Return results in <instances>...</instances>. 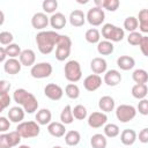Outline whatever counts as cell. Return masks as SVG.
I'll return each mask as SVG.
<instances>
[{
  "label": "cell",
  "instance_id": "cell-1",
  "mask_svg": "<svg viewBox=\"0 0 148 148\" xmlns=\"http://www.w3.org/2000/svg\"><path fill=\"white\" fill-rule=\"evenodd\" d=\"M60 34L54 30H43L36 35V44L42 54H50L57 47Z\"/></svg>",
  "mask_w": 148,
  "mask_h": 148
},
{
  "label": "cell",
  "instance_id": "cell-2",
  "mask_svg": "<svg viewBox=\"0 0 148 148\" xmlns=\"http://www.w3.org/2000/svg\"><path fill=\"white\" fill-rule=\"evenodd\" d=\"M13 99L17 105L22 106L27 113H34L38 109V101L35 95L23 88H18L13 92Z\"/></svg>",
  "mask_w": 148,
  "mask_h": 148
},
{
  "label": "cell",
  "instance_id": "cell-3",
  "mask_svg": "<svg viewBox=\"0 0 148 148\" xmlns=\"http://www.w3.org/2000/svg\"><path fill=\"white\" fill-rule=\"evenodd\" d=\"M16 131L20 133V135L23 139H31L36 138L40 133V125L37 121L29 120V121H22L17 124Z\"/></svg>",
  "mask_w": 148,
  "mask_h": 148
},
{
  "label": "cell",
  "instance_id": "cell-4",
  "mask_svg": "<svg viewBox=\"0 0 148 148\" xmlns=\"http://www.w3.org/2000/svg\"><path fill=\"white\" fill-rule=\"evenodd\" d=\"M102 36L105 40H110L112 43L121 42L125 37V30L112 24V23H105L102 27Z\"/></svg>",
  "mask_w": 148,
  "mask_h": 148
},
{
  "label": "cell",
  "instance_id": "cell-5",
  "mask_svg": "<svg viewBox=\"0 0 148 148\" xmlns=\"http://www.w3.org/2000/svg\"><path fill=\"white\" fill-rule=\"evenodd\" d=\"M71 50H72V39L67 35H60L56 47V59L58 61L66 60L71 54Z\"/></svg>",
  "mask_w": 148,
  "mask_h": 148
},
{
  "label": "cell",
  "instance_id": "cell-6",
  "mask_svg": "<svg viewBox=\"0 0 148 148\" xmlns=\"http://www.w3.org/2000/svg\"><path fill=\"white\" fill-rule=\"evenodd\" d=\"M64 73H65V77L67 81H69L71 83H75L77 81L81 80L82 77V69H81V65L77 60H68L65 64L64 67Z\"/></svg>",
  "mask_w": 148,
  "mask_h": 148
},
{
  "label": "cell",
  "instance_id": "cell-7",
  "mask_svg": "<svg viewBox=\"0 0 148 148\" xmlns=\"http://www.w3.org/2000/svg\"><path fill=\"white\" fill-rule=\"evenodd\" d=\"M136 109L131 104H120L116 108V117L120 123H128L136 116Z\"/></svg>",
  "mask_w": 148,
  "mask_h": 148
},
{
  "label": "cell",
  "instance_id": "cell-8",
  "mask_svg": "<svg viewBox=\"0 0 148 148\" xmlns=\"http://www.w3.org/2000/svg\"><path fill=\"white\" fill-rule=\"evenodd\" d=\"M52 65L50 62L43 61L37 62L30 68V74L34 79H46L52 74Z\"/></svg>",
  "mask_w": 148,
  "mask_h": 148
},
{
  "label": "cell",
  "instance_id": "cell-9",
  "mask_svg": "<svg viewBox=\"0 0 148 148\" xmlns=\"http://www.w3.org/2000/svg\"><path fill=\"white\" fill-rule=\"evenodd\" d=\"M22 136L20 133L15 130L8 133H1L0 134V148H13L16 146H20Z\"/></svg>",
  "mask_w": 148,
  "mask_h": 148
},
{
  "label": "cell",
  "instance_id": "cell-10",
  "mask_svg": "<svg viewBox=\"0 0 148 148\" xmlns=\"http://www.w3.org/2000/svg\"><path fill=\"white\" fill-rule=\"evenodd\" d=\"M86 17H87V22L90 25L98 27V25H101L104 22V20H105V13H104V9L103 8H99V7H95L94 6V7H91L88 10Z\"/></svg>",
  "mask_w": 148,
  "mask_h": 148
},
{
  "label": "cell",
  "instance_id": "cell-11",
  "mask_svg": "<svg viewBox=\"0 0 148 148\" xmlns=\"http://www.w3.org/2000/svg\"><path fill=\"white\" fill-rule=\"evenodd\" d=\"M88 125L91 128H99L102 126H105L108 123V116L106 113L102 111H95L88 116Z\"/></svg>",
  "mask_w": 148,
  "mask_h": 148
},
{
  "label": "cell",
  "instance_id": "cell-12",
  "mask_svg": "<svg viewBox=\"0 0 148 148\" xmlns=\"http://www.w3.org/2000/svg\"><path fill=\"white\" fill-rule=\"evenodd\" d=\"M44 95L51 101H59L64 95V90L59 84L47 83L44 88Z\"/></svg>",
  "mask_w": 148,
  "mask_h": 148
},
{
  "label": "cell",
  "instance_id": "cell-13",
  "mask_svg": "<svg viewBox=\"0 0 148 148\" xmlns=\"http://www.w3.org/2000/svg\"><path fill=\"white\" fill-rule=\"evenodd\" d=\"M50 24V17L45 13H35L31 17V25L36 30L43 31Z\"/></svg>",
  "mask_w": 148,
  "mask_h": 148
},
{
  "label": "cell",
  "instance_id": "cell-14",
  "mask_svg": "<svg viewBox=\"0 0 148 148\" xmlns=\"http://www.w3.org/2000/svg\"><path fill=\"white\" fill-rule=\"evenodd\" d=\"M102 86V77L97 74H90L84 77L83 87L87 91H95Z\"/></svg>",
  "mask_w": 148,
  "mask_h": 148
},
{
  "label": "cell",
  "instance_id": "cell-15",
  "mask_svg": "<svg viewBox=\"0 0 148 148\" xmlns=\"http://www.w3.org/2000/svg\"><path fill=\"white\" fill-rule=\"evenodd\" d=\"M121 79L123 77H121V74H120L119 71H117V69H109V71L105 72L103 81L109 87H116V86H118L121 82Z\"/></svg>",
  "mask_w": 148,
  "mask_h": 148
},
{
  "label": "cell",
  "instance_id": "cell-16",
  "mask_svg": "<svg viewBox=\"0 0 148 148\" xmlns=\"http://www.w3.org/2000/svg\"><path fill=\"white\" fill-rule=\"evenodd\" d=\"M90 69L92 71L94 74H97V75L105 74V72L108 71V62L102 57L92 58L90 61Z\"/></svg>",
  "mask_w": 148,
  "mask_h": 148
},
{
  "label": "cell",
  "instance_id": "cell-17",
  "mask_svg": "<svg viewBox=\"0 0 148 148\" xmlns=\"http://www.w3.org/2000/svg\"><path fill=\"white\" fill-rule=\"evenodd\" d=\"M22 64L16 58H8L3 64V71L9 75H16L21 72Z\"/></svg>",
  "mask_w": 148,
  "mask_h": 148
},
{
  "label": "cell",
  "instance_id": "cell-18",
  "mask_svg": "<svg viewBox=\"0 0 148 148\" xmlns=\"http://www.w3.org/2000/svg\"><path fill=\"white\" fill-rule=\"evenodd\" d=\"M68 20H69V23H71L72 27L79 28V27H82L86 23L87 17H86V14L81 9H74L73 12H71Z\"/></svg>",
  "mask_w": 148,
  "mask_h": 148
},
{
  "label": "cell",
  "instance_id": "cell-19",
  "mask_svg": "<svg viewBox=\"0 0 148 148\" xmlns=\"http://www.w3.org/2000/svg\"><path fill=\"white\" fill-rule=\"evenodd\" d=\"M18 60L21 61L22 66L32 67L35 65V61H36V53L31 49L22 50V52H21V54L18 57Z\"/></svg>",
  "mask_w": 148,
  "mask_h": 148
},
{
  "label": "cell",
  "instance_id": "cell-20",
  "mask_svg": "<svg viewBox=\"0 0 148 148\" xmlns=\"http://www.w3.org/2000/svg\"><path fill=\"white\" fill-rule=\"evenodd\" d=\"M66 23H67V18L62 13L57 12V13H54L50 16V25L54 29V31L64 29Z\"/></svg>",
  "mask_w": 148,
  "mask_h": 148
},
{
  "label": "cell",
  "instance_id": "cell-21",
  "mask_svg": "<svg viewBox=\"0 0 148 148\" xmlns=\"http://www.w3.org/2000/svg\"><path fill=\"white\" fill-rule=\"evenodd\" d=\"M98 108L102 112L104 113H109L111 111L114 110L116 108V102L113 99V97L109 96V95H105V96H102L98 101Z\"/></svg>",
  "mask_w": 148,
  "mask_h": 148
},
{
  "label": "cell",
  "instance_id": "cell-22",
  "mask_svg": "<svg viewBox=\"0 0 148 148\" xmlns=\"http://www.w3.org/2000/svg\"><path fill=\"white\" fill-rule=\"evenodd\" d=\"M24 114H25V111L20 105L13 106V108H10L8 110V119L12 123H16V124L22 123L23 119H24Z\"/></svg>",
  "mask_w": 148,
  "mask_h": 148
},
{
  "label": "cell",
  "instance_id": "cell-23",
  "mask_svg": "<svg viewBox=\"0 0 148 148\" xmlns=\"http://www.w3.org/2000/svg\"><path fill=\"white\" fill-rule=\"evenodd\" d=\"M47 132L54 138H61L67 133L65 125L59 121H51L47 125Z\"/></svg>",
  "mask_w": 148,
  "mask_h": 148
},
{
  "label": "cell",
  "instance_id": "cell-24",
  "mask_svg": "<svg viewBox=\"0 0 148 148\" xmlns=\"http://www.w3.org/2000/svg\"><path fill=\"white\" fill-rule=\"evenodd\" d=\"M138 139V134L132 128H126L120 133V142L124 146H132Z\"/></svg>",
  "mask_w": 148,
  "mask_h": 148
},
{
  "label": "cell",
  "instance_id": "cell-25",
  "mask_svg": "<svg viewBox=\"0 0 148 148\" xmlns=\"http://www.w3.org/2000/svg\"><path fill=\"white\" fill-rule=\"evenodd\" d=\"M117 66L121 71H130L135 66V60L131 56H120L117 59Z\"/></svg>",
  "mask_w": 148,
  "mask_h": 148
},
{
  "label": "cell",
  "instance_id": "cell-26",
  "mask_svg": "<svg viewBox=\"0 0 148 148\" xmlns=\"http://www.w3.org/2000/svg\"><path fill=\"white\" fill-rule=\"evenodd\" d=\"M36 121L42 126V125H49L52 120V113L49 109H40L37 111L36 116Z\"/></svg>",
  "mask_w": 148,
  "mask_h": 148
},
{
  "label": "cell",
  "instance_id": "cell-27",
  "mask_svg": "<svg viewBox=\"0 0 148 148\" xmlns=\"http://www.w3.org/2000/svg\"><path fill=\"white\" fill-rule=\"evenodd\" d=\"M80 141H81V134L79 131L71 130V131H67V133L65 134V142L69 147L77 146L80 143Z\"/></svg>",
  "mask_w": 148,
  "mask_h": 148
},
{
  "label": "cell",
  "instance_id": "cell-28",
  "mask_svg": "<svg viewBox=\"0 0 148 148\" xmlns=\"http://www.w3.org/2000/svg\"><path fill=\"white\" fill-rule=\"evenodd\" d=\"M131 92H132V96L134 98L141 101V99L146 98V96L148 95V87H147V84H136L135 83L132 87Z\"/></svg>",
  "mask_w": 148,
  "mask_h": 148
},
{
  "label": "cell",
  "instance_id": "cell-29",
  "mask_svg": "<svg viewBox=\"0 0 148 148\" xmlns=\"http://www.w3.org/2000/svg\"><path fill=\"white\" fill-rule=\"evenodd\" d=\"M138 21H139V29L140 32L142 34H148V9H141L138 15Z\"/></svg>",
  "mask_w": 148,
  "mask_h": 148
},
{
  "label": "cell",
  "instance_id": "cell-30",
  "mask_svg": "<svg viewBox=\"0 0 148 148\" xmlns=\"http://www.w3.org/2000/svg\"><path fill=\"white\" fill-rule=\"evenodd\" d=\"M132 79L136 84H146L148 82V72L143 68H138L133 71Z\"/></svg>",
  "mask_w": 148,
  "mask_h": 148
},
{
  "label": "cell",
  "instance_id": "cell-31",
  "mask_svg": "<svg viewBox=\"0 0 148 148\" xmlns=\"http://www.w3.org/2000/svg\"><path fill=\"white\" fill-rule=\"evenodd\" d=\"M90 145L92 148H106L108 140L104 134L96 133L90 138Z\"/></svg>",
  "mask_w": 148,
  "mask_h": 148
},
{
  "label": "cell",
  "instance_id": "cell-32",
  "mask_svg": "<svg viewBox=\"0 0 148 148\" xmlns=\"http://www.w3.org/2000/svg\"><path fill=\"white\" fill-rule=\"evenodd\" d=\"M114 50V46H113V43L110 42V40H101L98 44H97V52L101 54V56H109L113 52Z\"/></svg>",
  "mask_w": 148,
  "mask_h": 148
},
{
  "label": "cell",
  "instance_id": "cell-33",
  "mask_svg": "<svg viewBox=\"0 0 148 148\" xmlns=\"http://www.w3.org/2000/svg\"><path fill=\"white\" fill-rule=\"evenodd\" d=\"M74 121V116H73V108L71 105H66L61 113H60V123L64 125H69Z\"/></svg>",
  "mask_w": 148,
  "mask_h": 148
},
{
  "label": "cell",
  "instance_id": "cell-34",
  "mask_svg": "<svg viewBox=\"0 0 148 148\" xmlns=\"http://www.w3.org/2000/svg\"><path fill=\"white\" fill-rule=\"evenodd\" d=\"M84 38L90 44H98L101 42V32L96 28H90L86 31Z\"/></svg>",
  "mask_w": 148,
  "mask_h": 148
},
{
  "label": "cell",
  "instance_id": "cell-35",
  "mask_svg": "<svg viewBox=\"0 0 148 148\" xmlns=\"http://www.w3.org/2000/svg\"><path fill=\"white\" fill-rule=\"evenodd\" d=\"M124 28L128 32H134L139 28V21L135 16H127L124 21Z\"/></svg>",
  "mask_w": 148,
  "mask_h": 148
},
{
  "label": "cell",
  "instance_id": "cell-36",
  "mask_svg": "<svg viewBox=\"0 0 148 148\" xmlns=\"http://www.w3.org/2000/svg\"><path fill=\"white\" fill-rule=\"evenodd\" d=\"M65 94L71 99H76L80 96V88L75 83H68L65 87Z\"/></svg>",
  "mask_w": 148,
  "mask_h": 148
},
{
  "label": "cell",
  "instance_id": "cell-37",
  "mask_svg": "<svg viewBox=\"0 0 148 148\" xmlns=\"http://www.w3.org/2000/svg\"><path fill=\"white\" fill-rule=\"evenodd\" d=\"M103 134L106 136V138H116L119 135L120 133V130H119V126L116 125V124H106L104 126V130H103Z\"/></svg>",
  "mask_w": 148,
  "mask_h": 148
},
{
  "label": "cell",
  "instance_id": "cell-38",
  "mask_svg": "<svg viewBox=\"0 0 148 148\" xmlns=\"http://www.w3.org/2000/svg\"><path fill=\"white\" fill-rule=\"evenodd\" d=\"M73 116L77 120H84L88 117V111L87 108L82 104H77L73 108Z\"/></svg>",
  "mask_w": 148,
  "mask_h": 148
},
{
  "label": "cell",
  "instance_id": "cell-39",
  "mask_svg": "<svg viewBox=\"0 0 148 148\" xmlns=\"http://www.w3.org/2000/svg\"><path fill=\"white\" fill-rule=\"evenodd\" d=\"M5 50H6L8 58H17V57H20V54L22 52L21 46L18 44H15V43H12V44L5 46Z\"/></svg>",
  "mask_w": 148,
  "mask_h": 148
},
{
  "label": "cell",
  "instance_id": "cell-40",
  "mask_svg": "<svg viewBox=\"0 0 148 148\" xmlns=\"http://www.w3.org/2000/svg\"><path fill=\"white\" fill-rule=\"evenodd\" d=\"M42 7L45 14H54L56 9L58 8V1L57 0H44L42 3Z\"/></svg>",
  "mask_w": 148,
  "mask_h": 148
},
{
  "label": "cell",
  "instance_id": "cell-41",
  "mask_svg": "<svg viewBox=\"0 0 148 148\" xmlns=\"http://www.w3.org/2000/svg\"><path fill=\"white\" fill-rule=\"evenodd\" d=\"M142 37H143V35L141 32H139V31L130 32L128 36H127V42H128V44H131L133 46H138L140 44Z\"/></svg>",
  "mask_w": 148,
  "mask_h": 148
},
{
  "label": "cell",
  "instance_id": "cell-42",
  "mask_svg": "<svg viewBox=\"0 0 148 148\" xmlns=\"http://www.w3.org/2000/svg\"><path fill=\"white\" fill-rule=\"evenodd\" d=\"M120 2L118 0H103V9H106L109 12H116L119 7Z\"/></svg>",
  "mask_w": 148,
  "mask_h": 148
},
{
  "label": "cell",
  "instance_id": "cell-43",
  "mask_svg": "<svg viewBox=\"0 0 148 148\" xmlns=\"http://www.w3.org/2000/svg\"><path fill=\"white\" fill-rule=\"evenodd\" d=\"M13 40H14V36H13L12 32H9V31H1L0 32V43H1V45L7 46V45L12 44Z\"/></svg>",
  "mask_w": 148,
  "mask_h": 148
},
{
  "label": "cell",
  "instance_id": "cell-44",
  "mask_svg": "<svg viewBox=\"0 0 148 148\" xmlns=\"http://www.w3.org/2000/svg\"><path fill=\"white\" fill-rule=\"evenodd\" d=\"M136 111L142 116H148V99L143 98V99L139 101L138 106H136Z\"/></svg>",
  "mask_w": 148,
  "mask_h": 148
},
{
  "label": "cell",
  "instance_id": "cell-45",
  "mask_svg": "<svg viewBox=\"0 0 148 148\" xmlns=\"http://www.w3.org/2000/svg\"><path fill=\"white\" fill-rule=\"evenodd\" d=\"M10 101H12V98H10L8 92H0V104H1V110L2 111L9 106Z\"/></svg>",
  "mask_w": 148,
  "mask_h": 148
},
{
  "label": "cell",
  "instance_id": "cell-46",
  "mask_svg": "<svg viewBox=\"0 0 148 148\" xmlns=\"http://www.w3.org/2000/svg\"><path fill=\"white\" fill-rule=\"evenodd\" d=\"M139 47L142 52V54L145 57H148V36H143L140 44H139Z\"/></svg>",
  "mask_w": 148,
  "mask_h": 148
},
{
  "label": "cell",
  "instance_id": "cell-47",
  "mask_svg": "<svg viewBox=\"0 0 148 148\" xmlns=\"http://www.w3.org/2000/svg\"><path fill=\"white\" fill-rule=\"evenodd\" d=\"M9 127H10V121L6 117L1 116L0 117V132L1 133H6L9 130Z\"/></svg>",
  "mask_w": 148,
  "mask_h": 148
},
{
  "label": "cell",
  "instance_id": "cell-48",
  "mask_svg": "<svg viewBox=\"0 0 148 148\" xmlns=\"http://www.w3.org/2000/svg\"><path fill=\"white\" fill-rule=\"evenodd\" d=\"M138 139L141 143H148V127H145L139 132Z\"/></svg>",
  "mask_w": 148,
  "mask_h": 148
},
{
  "label": "cell",
  "instance_id": "cell-49",
  "mask_svg": "<svg viewBox=\"0 0 148 148\" xmlns=\"http://www.w3.org/2000/svg\"><path fill=\"white\" fill-rule=\"evenodd\" d=\"M10 89V83L6 80L0 81V92H9Z\"/></svg>",
  "mask_w": 148,
  "mask_h": 148
},
{
  "label": "cell",
  "instance_id": "cell-50",
  "mask_svg": "<svg viewBox=\"0 0 148 148\" xmlns=\"http://www.w3.org/2000/svg\"><path fill=\"white\" fill-rule=\"evenodd\" d=\"M6 58H7V53H6L5 46H1V47H0V61L5 64V61H6Z\"/></svg>",
  "mask_w": 148,
  "mask_h": 148
},
{
  "label": "cell",
  "instance_id": "cell-51",
  "mask_svg": "<svg viewBox=\"0 0 148 148\" xmlns=\"http://www.w3.org/2000/svg\"><path fill=\"white\" fill-rule=\"evenodd\" d=\"M17 148H31V147L28 145H20V146H17Z\"/></svg>",
  "mask_w": 148,
  "mask_h": 148
},
{
  "label": "cell",
  "instance_id": "cell-52",
  "mask_svg": "<svg viewBox=\"0 0 148 148\" xmlns=\"http://www.w3.org/2000/svg\"><path fill=\"white\" fill-rule=\"evenodd\" d=\"M52 148H62L61 146H54V147H52Z\"/></svg>",
  "mask_w": 148,
  "mask_h": 148
}]
</instances>
